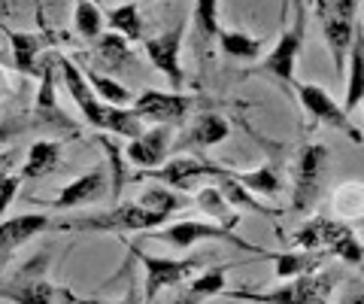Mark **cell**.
Wrapping results in <instances>:
<instances>
[{"instance_id": "28", "label": "cell", "mask_w": 364, "mask_h": 304, "mask_svg": "<svg viewBox=\"0 0 364 304\" xmlns=\"http://www.w3.org/2000/svg\"><path fill=\"white\" fill-rule=\"evenodd\" d=\"M107 21H109V28L116 33H122L128 43L143 40V16H140V9H136V4L112 6L107 13Z\"/></svg>"}, {"instance_id": "5", "label": "cell", "mask_w": 364, "mask_h": 304, "mask_svg": "<svg viewBox=\"0 0 364 304\" xmlns=\"http://www.w3.org/2000/svg\"><path fill=\"white\" fill-rule=\"evenodd\" d=\"M152 241H161L167 246H176V250H191V246H198L203 241H222V243H231L237 250H246V253H255L261 258H270L273 253L261 250V246L249 243L246 238H240L234 229H225L219 222H200V219H179L173 225H167V229H152L149 231Z\"/></svg>"}, {"instance_id": "6", "label": "cell", "mask_w": 364, "mask_h": 304, "mask_svg": "<svg viewBox=\"0 0 364 304\" xmlns=\"http://www.w3.org/2000/svg\"><path fill=\"white\" fill-rule=\"evenodd\" d=\"M304 37H306V16H304V6H298L294 9V19L279 31L277 46L261 58V64L255 67L252 73L270 76V80H277L286 92H291L294 83H298L294 80V67H298V58H301Z\"/></svg>"}, {"instance_id": "39", "label": "cell", "mask_w": 364, "mask_h": 304, "mask_svg": "<svg viewBox=\"0 0 364 304\" xmlns=\"http://www.w3.org/2000/svg\"><path fill=\"white\" fill-rule=\"evenodd\" d=\"M291 19V0H279V25L286 28Z\"/></svg>"}, {"instance_id": "31", "label": "cell", "mask_w": 364, "mask_h": 304, "mask_svg": "<svg viewBox=\"0 0 364 304\" xmlns=\"http://www.w3.org/2000/svg\"><path fill=\"white\" fill-rule=\"evenodd\" d=\"M328 256H337V258H343V262H349V265H361L364 262V246L355 238L352 225L340 222L334 241H331V246H328Z\"/></svg>"}, {"instance_id": "37", "label": "cell", "mask_w": 364, "mask_h": 304, "mask_svg": "<svg viewBox=\"0 0 364 304\" xmlns=\"http://www.w3.org/2000/svg\"><path fill=\"white\" fill-rule=\"evenodd\" d=\"M33 0H0V16H25Z\"/></svg>"}, {"instance_id": "23", "label": "cell", "mask_w": 364, "mask_h": 304, "mask_svg": "<svg viewBox=\"0 0 364 304\" xmlns=\"http://www.w3.org/2000/svg\"><path fill=\"white\" fill-rule=\"evenodd\" d=\"M95 55L100 64H107L112 73H122V70H136V58L134 52L128 49V40L122 33L109 31V33H100L95 40Z\"/></svg>"}, {"instance_id": "26", "label": "cell", "mask_w": 364, "mask_h": 304, "mask_svg": "<svg viewBox=\"0 0 364 304\" xmlns=\"http://www.w3.org/2000/svg\"><path fill=\"white\" fill-rule=\"evenodd\" d=\"M195 201H198V207L207 213L213 222H219V225H225V229H234V231H237V225H240V216L234 213L231 201L225 198V192H222L219 186H200Z\"/></svg>"}, {"instance_id": "16", "label": "cell", "mask_w": 364, "mask_h": 304, "mask_svg": "<svg viewBox=\"0 0 364 304\" xmlns=\"http://www.w3.org/2000/svg\"><path fill=\"white\" fill-rule=\"evenodd\" d=\"M170 152H173V125H155L149 131L136 134V137L128 140V146H124L128 162L140 164V167H161Z\"/></svg>"}, {"instance_id": "30", "label": "cell", "mask_w": 364, "mask_h": 304, "mask_svg": "<svg viewBox=\"0 0 364 304\" xmlns=\"http://www.w3.org/2000/svg\"><path fill=\"white\" fill-rule=\"evenodd\" d=\"M73 28L82 40H97L104 33V13L95 0H76L73 6Z\"/></svg>"}, {"instance_id": "32", "label": "cell", "mask_w": 364, "mask_h": 304, "mask_svg": "<svg viewBox=\"0 0 364 304\" xmlns=\"http://www.w3.org/2000/svg\"><path fill=\"white\" fill-rule=\"evenodd\" d=\"M334 213L340 219H361L364 216V186L343 183L334 192Z\"/></svg>"}, {"instance_id": "3", "label": "cell", "mask_w": 364, "mask_h": 304, "mask_svg": "<svg viewBox=\"0 0 364 304\" xmlns=\"http://www.w3.org/2000/svg\"><path fill=\"white\" fill-rule=\"evenodd\" d=\"M337 274L313 271L301 277H289L273 289H225L222 298L249 301V304H328L334 295Z\"/></svg>"}, {"instance_id": "2", "label": "cell", "mask_w": 364, "mask_h": 304, "mask_svg": "<svg viewBox=\"0 0 364 304\" xmlns=\"http://www.w3.org/2000/svg\"><path fill=\"white\" fill-rule=\"evenodd\" d=\"M167 216L152 207H146L140 198L116 204L104 213H88V216L58 219L52 225L55 231H79V234H122V231H152Z\"/></svg>"}, {"instance_id": "21", "label": "cell", "mask_w": 364, "mask_h": 304, "mask_svg": "<svg viewBox=\"0 0 364 304\" xmlns=\"http://www.w3.org/2000/svg\"><path fill=\"white\" fill-rule=\"evenodd\" d=\"M346 73H349V83H346V95H343V110L352 112L355 107H361V98H364V28L361 25L355 28V37H352Z\"/></svg>"}, {"instance_id": "25", "label": "cell", "mask_w": 364, "mask_h": 304, "mask_svg": "<svg viewBox=\"0 0 364 304\" xmlns=\"http://www.w3.org/2000/svg\"><path fill=\"white\" fill-rule=\"evenodd\" d=\"M215 43H219V49L228 58H237V61H255L264 52V40H258L246 31H231V28H222Z\"/></svg>"}, {"instance_id": "36", "label": "cell", "mask_w": 364, "mask_h": 304, "mask_svg": "<svg viewBox=\"0 0 364 304\" xmlns=\"http://www.w3.org/2000/svg\"><path fill=\"white\" fill-rule=\"evenodd\" d=\"M18 186H21V177L18 174H6L4 179H0V216L13 207V201L18 195Z\"/></svg>"}, {"instance_id": "29", "label": "cell", "mask_w": 364, "mask_h": 304, "mask_svg": "<svg viewBox=\"0 0 364 304\" xmlns=\"http://www.w3.org/2000/svg\"><path fill=\"white\" fill-rule=\"evenodd\" d=\"M234 179L240 183L243 189H249V192H255V195H264V198H273L282 189V179L279 174L273 171L270 164L264 167H258V171H234Z\"/></svg>"}, {"instance_id": "12", "label": "cell", "mask_w": 364, "mask_h": 304, "mask_svg": "<svg viewBox=\"0 0 364 304\" xmlns=\"http://www.w3.org/2000/svg\"><path fill=\"white\" fill-rule=\"evenodd\" d=\"M195 98L182 92H158V88H146L131 100V110L143 122H158V125H179L191 112Z\"/></svg>"}, {"instance_id": "27", "label": "cell", "mask_w": 364, "mask_h": 304, "mask_svg": "<svg viewBox=\"0 0 364 304\" xmlns=\"http://www.w3.org/2000/svg\"><path fill=\"white\" fill-rule=\"evenodd\" d=\"M79 70H82V67H79ZM82 76H85V83L91 85V92H95L97 98H104L107 104H116V107H131L134 95H131L128 88H124L119 80H112V76H104L100 70H91V67H85Z\"/></svg>"}, {"instance_id": "34", "label": "cell", "mask_w": 364, "mask_h": 304, "mask_svg": "<svg viewBox=\"0 0 364 304\" xmlns=\"http://www.w3.org/2000/svg\"><path fill=\"white\" fill-rule=\"evenodd\" d=\"M31 128H40L37 125V119H28V116H9V119H0V146L4 143H13L16 137H21L25 131Z\"/></svg>"}, {"instance_id": "35", "label": "cell", "mask_w": 364, "mask_h": 304, "mask_svg": "<svg viewBox=\"0 0 364 304\" xmlns=\"http://www.w3.org/2000/svg\"><path fill=\"white\" fill-rule=\"evenodd\" d=\"M61 295H64V304H136V289L131 286L128 295H124L122 301H104V298H85V295H76L73 289L61 286Z\"/></svg>"}, {"instance_id": "15", "label": "cell", "mask_w": 364, "mask_h": 304, "mask_svg": "<svg viewBox=\"0 0 364 304\" xmlns=\"http://www.w3.org/2000/svg\"><path fill=\"white\" fill-rule=\"evenodd\" d=\"M0 33L9 40V49H13V67L21 76H40L43 64L40 55L49 49L52 37L49 33H33V31H13L0 21Z\"/></svg>"}, {"instance_id": "18", "label": "cell", "mask_w": 364, "mask_h": 304, "mask_svg": "<svg viewBox=\"0 0 364 304\" xmlns=\"http://www.w3.org/2000/svg\"><path fill=\"white\" fill-rule=\"evenodd\" d=\"M55 61L43 64V73H40V88H37V107H33V119L37 125H55V128H64V131H76L70 116H64L61 107L55 104Z\"/></svg>"}, {"instance_id": "40", "label": "cell", "mask_w": 364, "mask_h": 304, "mask_svg": "<svg viewBox=\"0 0 364 304\" xmlns=\"http://www.w3.org/2000/svg\"><path fill=\"white\" fill-rule=\"evenodd\" d=\"M340 304H364V292H349V295Z\"/></svg>"}, {"instance_id": "20", "label": "cell", "mask_w": 364, "mask_h": 304, "mask_svg": "<svg viewBox=\"0 0 364 304\" xmlns=\"http://www.w3.org/2000/svg\"><path fill=\"white\" fill-rule=\"evenodd\" d=\"M61 159H64V143L61 140H37L33 146H28V155H25V164H21L18 177L21 179L49 177L55 167L61 164Z\"/></svg>"}, {"instance_id": "11", "label": "cell", "mask_w": 364, "mask_h": 304, "mask_svg": "<svg viewBox=\"0 0 364 304\" xmlns=\"http://www.w3.org/2000/svg\"><path fill=\"white\" fill-rule=\"evenodd\" d=\"M182 40H186V25H173L161 31L158 37H149L143 43L146 58L152 61L158 73L167 76V83L173 85V92H182L186 85V70H182Z\"/></svg>"}, {"instance_id": "38", "label": "cell", "mask_w": 364, "mask_h": 304, "mask_svg": "<svg viewBox=\"0 0 364 304\" xmlns=\"http://www.w3.org/2000/svg\"><path fill=\"white\" fill-rule=\"evenodd\" d=\"M16 162H18V150H16V146H6V150H0V179L13 171Z\"/></svg>"}, {"instance_id": "13", "label": "cell", "mask_w": 364, "mask_h": 304, "mask_svg": "<svg viewBox=\"0 0 364 304\" xmlns=\"http://www.w3.org/2000/svg\"><path fill=\"white\" fill-rule=\"evenodd\" d=\"M52 225L55 219L46 216V213H21V216H13V219H0V271L28 241H33L37 234L52 231Z\"/></svg>"}, {"instance_id": "22", "label": "cell", "mask_w": 364, "mask_h": 304, "mask_svg": "<svg viewBox=\"0 0 364 304\" xmlns=\"http://www.w3.org/2000/svg\"><path fill=\"white\" fill-rule=\"evenodd\" d=\"M191 28H195V49L203 58V52L219 37V0H195V13H191Z\"/></svg>"}, {"instance_id": "4", "label": "cell", "mask_w": 364, "mask_h": 304, "mask_svg": "<svg viewBox=\"0 0 364 304\" xmlns=\"http://www.w3.org/2000/svg\"><path fill=\"white\" fill-rule=\"evenodd\" d=\"M49 250L31 256L13 274L0 277V301L6 304H64L61 286L49 280Z\"/></svg>"}, {"instance_id": "9", "label": "cell", "mask_w": 364, "mask_h": 304, "mask_svg": "<svg viewBox=\"0 0 364 304\" xmlns=\"http://www.w3.org/2000/svg\"><path fill=\"white\" fill-rule=\"evenodd\" d=\"M131 253L140 258L143 271H146V289H143V298L146 304H152L158 292H164L170 286H179L195 274V268L200 265V258H167V256H149L143 253L140 246L131 243Z\"/></svg>"}, {"instance_id": "33", "label": "cell", "mask_w": 364, "mask_h": 304, "mask_svg": "<svg viewBox=\"0 0 364 304\" xmlns=\"http://www.w3.org/2000/svg\"><path fill=\"white\" fill-rule=\"evenodd\" d=\"M361 0H316V19H346L358 21Z\"/></svg>"}, {"instance_id": "1", "label": "cell", "mask_w": 364, "mask_h": 304, "mask_svg": "<svg viewBox=\"0 0 364 304\" xmlns=\"http://www.w3.org/2000/svg\"><path fill=\"white\" fill-rule=\"evenodd\" d=\"M55 64L61 67V76H64V85H67V95L73 98V104L82 110V116L91 128L97 131H107V134H116V137H128L134 140L136 134H143V119L136 116L131 107H116V104H107V100H100L95 92H91V85L85 83L82 70L67 58V55H58Z\"/></svg>"}, {"instance_id": "7", "label": "cell", "mask_w": 364, "mask_h": 304, "mask_svg": "<svg viewBox=\"0 0 364 304\" xmlns=\"http://www.w3.org/2000/svg\"><path fill=\"white\" fill-rule=\"evenodd\" d=\"M328 164H331V152L322 143L304 146L294 164V186H291V210L294 213H310L316 207L318 195L328 179Z\"/></svg>"}, {"instance_id": "10", "label": "cell", "mask_w": 364, "mask_h": 304, "mask_svg": "<svg viewBox=\"0 0 364 304\" xmlns=\"http://www.w3.org/2000/svg\"><path fill=\"white\" fill-rule=\"evenodd\" d=\"M231 171H225L222 164H213L207 159H198V155H176V159H167L161 167H155V171H143L140 177H155L161 179L167 189H176V192H188V189H195L198 183L203 179H222L228 177Z\"/></svg>"}, {"instance_id": "14", "label": "cell", "mask_w": 364, "mask_h": 304, "mask_svg": "<svg viewBox=\"0 0 364 304\" xmlns=\"http://www.w3.org/2000/svg\"><path fill=\"white\" fill-rule=\"evenodd\" d=\"M109 192V177L104 167H91V171L79 174L73 183H67L58 198L52 201H40V204L52 207V210H73V207H85V204H95Z\"/></svg>"}, {"instance_id": "41", "label": "cell", "mask_w": 364, "mask_h": 304, "mask_svg": "<svg viewBox=\"0 0 364 304\" xmlns=\"http://www.w3.org/2000/svg\"><path fill=\"white\" fill-rule=\"evenodd\" d=\"M361 107H364V98H361Z\"/></svg>"}, {"instance_id": "19", "label": "cell", "mask_w": 364, "mask_h": 304, "mask_svg": "<svg viewBox=\"0 0 364 304\" xmlns=\"http://www.w3.org/2000/svg\"><path fill=\"white\" fill-rule=\"evenodd\" d=\"M225 289H228V271H225V265L222 268H210V271L198 274L195 280H188L186 286L179 283L176 298L170 301V304H203V301H210V298H219Z\"/></svg>"}, {"instance_id": "24", "label": "cell", "mask_w": 364, "mask_h": 304, "mask_svg": "<svg viewBox=\"0 0 364 304\" xmlns=\"http://www.w3.org/2000/svg\"><path fill=\"white\" fill-rule=\"evenodd\" d=\"M273 271L279 280L289 277H301V274H313L322 268L325 253H313V250H294V253H273Z\"/></svg>"}, {"instance_id": "17", "label": "cell", "mask_w": 364, "mask_h": 304, "mask_svg": "<svg viewBox=\"0 0 364 304\" xmlns=\"http://www.w3.org/2000/svg\"><path fill=\"white\" fill-rule=\"evenodd\" d=\"M228 134H231V125L219 116V112H203L198 116L191 125L179 134L173 140V150L179 152H191V150H210V146L228 140Z\"/></svg>"}, {"instance_id": "8", "label": "cell", "mask_w": 364, "mask_h": 304, "mask_svg": "<svg viewBox=\"0 0 364 304\" xmlns=\"http://www.w3.org/2000/svg\"><path fill=\"white\" fill-rule=\"evenodd\" d=\"M294 95H298V100H301V107L310 112V119H316V122H322V125H328V128H334V131H340V134H346V137L352 140V143H364V137H361V131L352 125V119H349V112L343 110V104H337V100L328 95V88H322V85H316V83H294Z\"/></svg>"}]
</instances>
